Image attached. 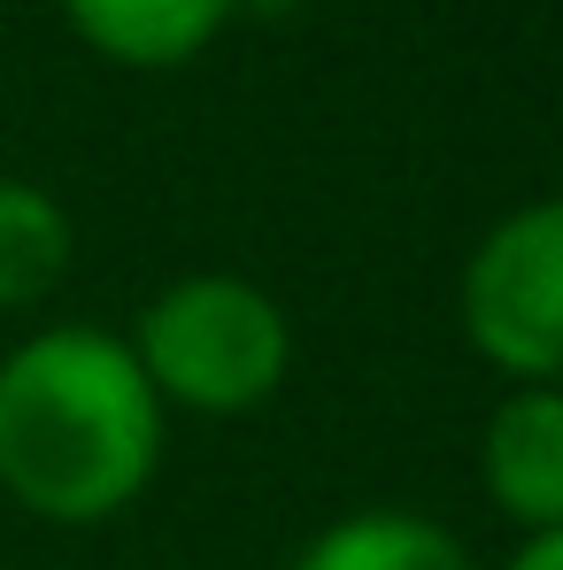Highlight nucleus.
I'll return each instance as SVG.
<instances>
[{
    "label": "nucleus",
    "instance_id": "obj_1",
    "mask_svg": "<svg viewBox=\"0 0 563 570\" xmlns=\"http://www.w3.org/2000/svg\"><path fill=\"white\" fill-rule=\"evenodd\" d=\"M171 409L100 324H47L0 355V493L55 524H116L163 471Z\"/></svg>",
    "mask_w": 563,
    "mask_h": 570
},
{
    "label": "nucleus",
    "instance_id": "obj_2",
    "mask_svg": "<svg viewBox=\"0 0 563 570\" xmlns=\"http://www.w3.org/2000/svg\"><path fill=\"white\" fill-rule=\"evenodd\" d=\"M124 347L163 409L255 416L263 401H279L285 371H293V316L271 285L240 278V271H193L139 308Z\"/></svg>",
    "mask_w": 563,
    "mask_h": 570
},
{
    "label": "nucleus",
    "instance_id": "obj_3",
    "mask_svg": "<svg viewBox=\"0 0 563 570\" xmlns=\"http://www.w3.org/2000/svg\"><path fill=\"white\" fill-rule=\"evenodd\" d=\"M456 316L486 371L509 385H563V193L478 232L456 278Z\"/></svg>",
    "mask_w": 563,
    "mask_h": 570
},
{
    "label": "nucleus",
    "instance_id": "obj_4",
    "mask_svg": "<svg viewBox=\"0 0 563 570\" xmlns=\"http://www.w3.org/2000/svg\"><path fill=\"white\" fill-rule=\"evenodd\" d=\"M478 493L517 532H563V385H509L486 409Z\"/></svg>",
    "mask_w": 563,
    "mask_h": 570
},
{
    "label": "nucleus",
    "instance_id": "obj_5",
    "mask_svg": "<svg viewBox=\"0 0 563 570\" xmlns=\"http://www.w3.org/2000/svg\"><path fill=\"white\" fill-rule=\"evenodd\" d=\"M55 8L116 70H186L240 16V0H55Z\"/></svg>",
    "mask_w": 563,
    "mask_h": 570
},
{
    "label": "nucleus",
    "instance_id": "obj_6",
    "mask_svg": "<svg viewBox=\"0 0 563 570\" xmlns=\"http://www.w3.org/2000/svg\"><path fill=\"white\" fill-rule=\"evenodd\" d=\"M285 570H478L470 548L425 509H356L301 540Z\"/></svg>",
    "mask_w": 563,
    "mask_h": 570
},
{
    "label": "nucleus",
    "instance_id": "obj_7",
    "mask_svg": "<svg viewBox=\"0 0 563 570\" xmlns=\"http://www.w3.org/2000/svg\"><path fill=\"white\" fill-rule=\"evenodd\" d=\"M78 263V224L70 208L31 178H0V316L39 308Z\"/></svg>",
    "mask_w": 563,
    "mask_h": 570
},
{
    "label": "nucleus",
    "instance_id": "obj_8",
    "mask_svg": "<svg viewBox=\"0 0 563 570\" xmlns=\"http://www.w3.org/2000/svg\"><path fill=\"white\" fill-rule=\"evenodd\" d=\"M502 570H563V532H525Z\"/></svg>",
    "mask_w": 563,
    "mask_h": 570
}]
</instances>
